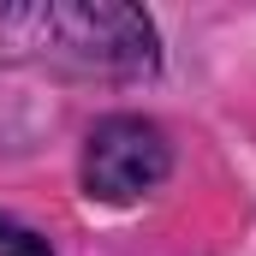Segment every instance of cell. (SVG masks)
Here are the masks:
<instances>
[{
  "instance_id": "7a4b0ae2",
  "label": "cell",
  "mask_w": 256,
  "mask_h": 256,
  "mask_svg": "<svg viewBox=\"0 0 256 256\" xmlns=\"http://www.w3.org/2000/svg\"><path fill=\"white\" fill-rule=\"evenodd\" d=\"M167 173H173V137L149 114H102L84 137V155H78L84 196L108 202V208L143 202L149 191L167 185Z\"/></svg>"
},
{
  "instance_id": "3957f363",
  "label": "cell",
  "mask_w": 256,
  "mask_h": 256,
  "mask_svg": "<svg viewBox=\"0 0 256 256\" xmlns=\"http://www.w3.org/2000/svg\"><path fill=\"white\" fill-rule=\"evenodd\" d=\"M0 256H54V244L36 226H24L18 214H0Z\"/></svg>"
},
{
  "instance_id": "6da1fadb",
  "label": "cell",
  "mask_w": 256,
  "mask_h": 256,
  "mask_svg": "<svg viewBox=\"0 0 256 256\" xmlns=\"http://www.w3.org/2000/svg\"><path fill=\"white\" fill-rule=\"evenodd\" d=\"M0 60H36L78 78H149L161 66V30L149 12L114 0L0 6Z\"/></svg>"
}]
</instances>
